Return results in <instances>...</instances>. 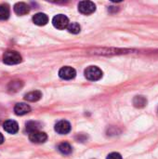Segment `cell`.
<instances>
[{
  "label": "cell",
  "instance_id": "obj_16",
  "mask_svg": "<svg viewBox=\"0 0 158 159\" xmlns=\"http://www.w3.org/2000/svg\"><path fill=\"white\" fill-rule=\"evenodd\" d=\"M58 150L62 155H69L72 153V146L68 143H61L58 146Z\"/></svg>",
  "mask_w": 158,
  "mask_h": 159
},
{
  "label": "cell",
  "instance_id": "obj_1",
  "mask_svg": "<svg viewBox=\"0 0 158 159\" xmlns=\"http://www.w3.org/2000/svg\"><path fill=\"white\" fill-rule=\"evenodd\" d=\"M21 61L20 54L15 50H7L3 55V61L7 65H15L21 62Z\"/></svg>",
  "mask_w": 158,
  "mask_h": 159
},
{
  "label": "cell",
  "instance_id": "obj_5",
  "mask_svg": "<svg viewBox=\"0 0 158 159\" xmlns=\"http://www.w3.org/2000/svg\"><path fill=\"white\" fill-rule=\"evenodd\" d=\"M75 75H76L75 70L70 66H64V67L61 68L59 71V76L64 80H71L73 78H74Z\"/></svg>",
  "mask_w": 158,
  "mask_h": 159
},
{
  "label": "cell",
  "instance_id": "obj_18",
  "mask_svg": "<svg viewBox=\"0 0 158 159\" xmlns=\"http://www.w3.org/2000/svg\"><path fill=\"white\" fill-rule=\"evenodd\" d=\"M106 159H123V158H122V156H121L119 153H115V152H114V153H111L110 155H108V157H107V158Z\"/></svg>",
  "mask_w": 158,
  "mask_h": 159
},
{
  "label": "cell",
  "instance_id": "obj_8",
  "mask_svg": "<svg viewBox=\"0 0 158 159\" xmlns=\"http://www.w3.org/2000/svg\"><path fill=\"white\" fill-rule=\"evenodd\" d=\"M3 128L7 132H8L10 134H15L19 130V125L14 120H7V121H5L4 124H3Z\"/></svg>",
  "mask_w": 158,
  "mask_h": 159
},
{
  "label": "cell",
  "instance_id": "obj_10",
  "mask_svg": "<svg viewBox=\"0 0 158 159\" xmlns=\"http://www.w3.org/2000/svg\"><path fill=\"white\" fill-rule=\"evenodd\" d=\"M31 111V107L23 102L17 103L14 107V112L17 116H24Z\"/></svg>",
  "mask_w": 158,
  "mask_h": 159
},
{
  "label": "cell",
  "instance_id": "obj_12",
  "mask_svg": "<svg viewBox=\"0 0 158 159\" xmlns=\"http://www.w3.org/2000/svg\"><path fill=\"white\" fill-rule=\"evenodd\" d=\"M42 97V93L39 90H34V91H31L29 93H27L24 96V99L28 102H37L41 99Z\"/></svg>",
  "mask_w": 158,
  "mask_h": 159
},
{
  "label": "cell",
  "instance_id": "obj_2",
  "mask_svg": "<svg viewBox=\"0 0 158 159\" xmlns=\"http://www.w3.org/2000/svg\"><path fill=\"white\" fill-rule=\"evenodd\" d=\"M85 76L90 81H98L102 77V71L97 66H89L85 70Z\"/></svg>",
  "mask_w": 158,
  "mask_h": 159
},
{
  "label": "cell",
  "instance_id": "obj_11",
  "mask_svg": "<svg viewBox=\"0 0 158 159\" xmlns=\"http://www.w3.org/2000/svg\"><path fill=\"white\" fill-rule=\"evenodd\" d=\"M33 21L36 25L43 26V25H46L48 22V17L45 13H36L33 17Z\"/></svg>",
  "mask_w": 158,
  "mask_h": 159
},
{
  "label": "cell",
  "instance_id": "obj_4",
  "mask_svg": "<svg viewBox=\"0 0 158 159\" xmlns=\"http://www.w3.org/2000/svg\"><path fill=\"white\" fill-rule=\"evenodd\" d=\"M78 10L80 13L84 15H89L95 12L96 10V6L93 2L91 1H81L78 4Z\"/></svg>",
  "mask_w": 158,
  "mask_h": 159
},
{
  "label": "cell",
  "instance_id": "obj_3",
  "mask_svg": "<svg viewBox=\"0 0 158 159\" xmlns=\"http://www.w3.org/2000/svg\"><path fill=\"white\" fill-rule=\"evenodd\" d=\"M69 19L63 15V14H59L56 15L53 20H52V24L55 28L59 29V30H64L65 28L68 27L69 25Z\"/></svg>",
  "mask_w": 158,
  "mask_h": 159
},
{
  "label": "cell",
  "instance_id": "obj_15",
  "mask_svg": "<svg viewBox=\"0 0 158 159\" xmlns=\"http://www.w3.org/2000/svg\"><path fill=\"white\" fill-rule=\"evenodd\" d=\"M41 125L36 122V121H30L26 124V130L30 133L32 132H34V131H39V129H40Z\"/></svg>",
  "mask_w": 158,
  "mask_h": 159
},
{
  "label": "cell",
  "instance_id": "obj_13",
  "mask_svg": "<svg viewBox=\"0 0 158 159\" xmlns=\"http://www.w3.org/2000/svg\"><path fill=\"white\" fill-rule=\"evenodd\" d=\"M133 104L137 108H143L147 104V99L144 96H142V95L136 96L133 99Z\"/></svg>",
  "mask_w": 158,
  "mask_h": 159
},
{
  "label": "cell",
  "instance_id": "obj_17",
  "mask_svg": "<svg viewBox=\"0 0 158 159\" xmlns=\"http://www.w3.org/2000/svg\"><path fill=\"white\" fill-rule=\"evenodd\" d=\"M67 30H68L69 33L76 34L80 33L81 27H80V25L77 22H70L68 27H67Z\"/></svg>",
  "mask_w": 158,
  "mask_h": 159
},
{
  "label": "cell",
  "instance_id": "obj_9",
  "mask_svg": "<svg viewBox=\"0 0 158 159\" xmlns=\"http://www.w3.org/2000/svg\"><path fill=\"white\" fill-rule=\"evenodd\" d=\"M29 11H30V7L23 2H19V3L15 4V6H14V12L17 15L22 16V15L29 13Z\"/></svg>",
  "mask_w": 158,
  "mask_h": 159
},
{
  "label": "cell",
  "instance_id": "obj_6",
  "mask_svg": "<svg viewBox=\"0 0 158 159\" xmlns=\"http://www.w3.org/2000/svg\"><path fill=\"white\" fill-rule=\"evenodd\" d=\"M29 140L34 143H43L47 140V135L42 131H34L29 134Z\"/></svg>",
  "mask_w": 158,
  "mask_h": 159
},
{
  "label": "cell",
  "instance_id": "obj_7",
  "mask_svg": "<svg viewBox=\"0 0 158 159\" xmlns=\"http://www.w3.org/2000/svg\"><path fill=\"white\" fill-rule=\"evenodd\" d=\"M55 130L59 134H67L71 131V125L66 120H61L55 125Z\"/></svg>",
  "mask_w": 158,
  "mask_h": 159
},
{
  "label": "cell",
  "instance_id": "obj_14",
  "mask_svg": "<svg viewBox=\"0 0 158 159\" xmlns=\"http://www.w3.org/2000/svg\"><path fill=\"white\" fill-rule=\"evenodd\" d=\"M10 14V10L7 5L2 4L0 5V20H5L8 19Z\"/></svg>",
  "mask_w": 158,
  "mask_h": 159
},
{
  "label": "cell",
  "instance_id": "obj_19",
  "mask_svg": "<svg viewBox=\"0 0 158 159\" xmlns=\"http://www.w3.org/2000/svg\"><path fill=\"white\" fill-rule=\"evenodd\" d=\"M4 143V136L0 133V144H2Z\"/></svg>",
  "mask_w": 158,
  "mask_h": 159
}]
</instances>
